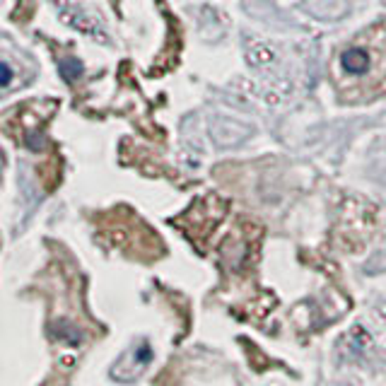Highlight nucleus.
Segmentation results:
<instances>
[{"label": "nucleus", "mask_w": 386, "mask_h": 386, "mask_svg": "<svg viewBox=\"0 0 386 386\" xmlns=\"http://www.w3.org/2000/svg\"><path fill=\"white\" fill-rule=\"evenodd\" d=\"M0 73H3V80H0V85L8 87L10 80H13V70H10V65L8 63H0Z\"/></svg>", "instance_id": "obj_3"}, {"label": "nucleus", "mask_w": 386, "mask_h": 386, "mask_svg": "<svg viewBox=\"0 0 386 386\" xmlns=\"http://www.w3.org/2000/svg\"><path fill=\"white\" fill-rule=\"evenodd\" d=\"M340 68L350 78H365L374 68V56L365 46H350L340 53Z\"/></svg>", "instance_id": "obj_1"}, {"label": "nucleus", "mask_w": 386, "mask_h": 386, "mask_svg": "<svg viewBox=\"0 0 386 386\" xmlns=\"http://www.w3.org/2000/svg\"><path fill=\"white\" fill-rule=\"evenodd\" d=\"M58 70H61L65 83H73V80L83 73V65H80V61H63L58 65Z\"/></svg>", "instance_id": "obj_2"}]
</instances>
